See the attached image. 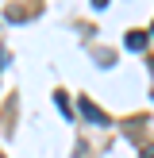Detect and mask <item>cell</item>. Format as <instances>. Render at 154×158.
Listing matches in <instances>:
<instances>
[{
	"label": "cell",
	"instance_id": "cell-3",
	"mask_svg": "<svg viewBox=\"0 0 154 158\" xmlns=\"http://www.w3.org/2000/svg\"><path fill=\"white\" fill-rule=\"evenodd\" d=\"M54 100H58V108H62L66 116H73V112H69V100H66V93H54Z\"/></svg>",
	"mask_w": 154,
	"mask_h": 158
},
{
	"label": "cell",
	"instance_id": "cell-1",
	"mask_svg": "<svg viewBox=\"0 0 154 158\" xmlns=\"http://www.w3.org/2000/svg\"><path fill=\"white\" fill-rule=\"evenodd\" d=\"M77 108H81V116H85V120H89V123H100V127H104V123H108V116L100 112V108L92 104L89 97H81V100H77Z\"/></svg>",
	"mask_w": 154,
	"mask_h": 158
},
{
	"label": "cell",
	"instance_id": "cell-7",
	"mask_svg": "<svg viewBox=\"0 0 154 158\" xmlns=\"http://www.w3.org/2000/svg\"><path fill=\"white\" fill-rule=\"evenodd\" d=\"M150 31H154V27H150Z\"/></svg>",
	"mask_w": 154,
	"mask_h": 158
},
{
	"label": "cell",
	"instance_id": "cell-4",
	"mask_svg": "<svg viewBox=\"0 0 154 158\" xmlns=\"http://www.w3.org/2000/svg\"><path fill=\"white\" fill-rule=\"evenodd\" d=\"M4 66H8V50L0 46V69H4Z\"/></svg>",
	"mask_w": 154,
	"mask_h": 158
},
{
	"label": "cell",
	"instance_id": "cell-2",
	"mask_svg": "<svg viewBox=\"0 0 154 158\" xmlns=\"http://www.w3.org/2000/svg\"><path fill=\"white\" fill-rule=\"evenodd\" d=\"M146 46V31H131L127 35V50H143Z\"/></svg>",
	"mask_w": 154,
	"mask_h": 158
},
{
	"label": "cell",
	"instance_id": "cell-5",
	"mask_svg": "<svg viewBox=\"0 0 154 158\" xmlns=\"http://www.w3.org/2000/svg\"><path fill=\"white\" fill-rule=\"evenodd\" d=\"M143 158H154V147H143Z\"/></svg>",
	"mask_w": 154,
	"mask_h": 158
},
{
	"label": "cell",
	"instance_id": "cell-6",
	"mask_svg": "<svg viewBox=\"0 0 154 158\" xmlns=\"http://www.w3.org/2000/svg\"><path fill=\"white\" fill-rule=\"evenodd\" d=\"M0 158H4V154H0Z\"/></svg>",
	"mask_w": 154,
	"mask_h": 158
}]
</instances>
